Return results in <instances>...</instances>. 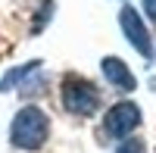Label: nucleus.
Listing matches in <instances>:
<instances>
[{
    "mask_svg": "<svg viewBox=\"0 0 156 153\" xmlns=\"http://www.w3.org/2000/svg\"><path fill=\"white\" fill-rule=\"evenodd\" d=\"M140 6H144V16L156 25V0H140Z\"/></svg>",
    "mask_w": 156,
    "mask_h": 153,
    "instance_id": "obj_9",
    "label": "nucleus"
},
{
    "mask_svg": "<svg viewBox=\"0 0 156 153\" xmlns=\"http://www.w3.org/2000/svg\"><path fill=\"white\" fill-rule=\"evenodd\" d=\"M59 100H62L69 116H78V119L97 116L100 106H103L100 87L90 78H84V75H66L62 84H59Z\"/></svg>",
    "mask_w": 156,
    "mask_h": 153,
    "instance_id": "obj_2",
    "label": "nucleus"
},
{
    "mask_svg": "<svg viewBox=\"0 0 156 153\" xmlns=\"http://www.w3.org/2000/svg\"><path fill=\"white\" fill-rule=\"evenodd\" d=\"M119 28H122V34H125V41L131 44L140 56H144V59H153V37H150V31H147V22L140 19V12H137L131 3H125V6L119 9Z\"/></svg>",
    "mask_w": 156,
    "mask_h": 153,
    "instance_id": "obj_4",
    "label": "nucleus"
},
{
    "mask_svg": "<svg viewBox=\"0 0 156 153\" xmlns=\"http://www.w3.org/2000/svg\"><path fill=\"white\" fill-rule=\"evenodd\" d=\"M140 106L134 100H119V103H112L106 112H103V122L97 128V141L100 144H112V141H125V137H131V131H137L140 125Z\"/></svg>",
    "mask_w": 156,
    "mask_h": 153,
    "instance_id": "obj_3",
    "label": "nucleus"
},
{
    "mask_svg": "<svg viewBox=\"0 0 156 153\" xmlns=\"http://www.w3.org/2000/svg\"><path fill=\"white\" fill-rule=\"evenodd\" d=\"M50 141V116L41 106H22L9 122V144L22 153H37Z\"/></svg>",
    "mask_w": 156,
    "mask_h": 153,
    "instance_id": "obj_1",
    "label": "nucleus"
},
{
    "mask_svg": "<svg viewBox=\"0 0 156 153\" xmlns=\"http://www.w3.org/2000/svg\"><path fill=\"white\" fill-rule=\"evenodd\" d=\"M53 12H56V3H53V0H44V3H41V9L34 12V22H31V34H41V31L47 28V22L53 19Z\"/></svg>",
    "mask_w": 156,
    "mask_h": 153,
    "instance_id": "obj_7",
    "label": "nucleus"
},
{
    "mask_svg": "<svg viewBox=\"0 0 156 153\" xmlns=\"http://www.w3.org/2000/svg\"><path fill=\"white\" fill-rule=\"evenodd\" d=\"M115 153H147V144H144V137H125V141H119V147H115Z\"/></svg>",
    "mask_w": 156,
    "mask_h": 153,
    "instance_id": "obj_8",
    "label": "nucleus"
},
{
    "mask_svg": "<svg viewBox=\"0 0 156 153\" xmlns=\"http://www.w3.org/2000/svg\"><path fill=\"white\" fill-rule=\"evenodd\" d=\"M100 72H103V81H109L112 87H119V91H134L137 87L134 72L128 69V62L119 59V56H103L100 59Z\"/></svg>",
    "mask_w": 156,
    "mask_h": 153,
    "instance_id": "obj_5",
    "label": "nucleus"
},
{
    "mask_svg": "<svg viewBox=\"0 0 156 153\" xmlns=\"http://www.w3.org/2000/svg\"><path fill=\"white\" fill-rule=\"evenodd\" d=\"M37 69H41V59H31V62H22V66L9 69L3 78H0V94H3V91H16V87H25V81H28Z\"/></svg>",
    "mask_w": 156,
    "mask_h": 153,
    "instance_id": "obj_6",
    "label": "nucleus"
}]
</instances>
